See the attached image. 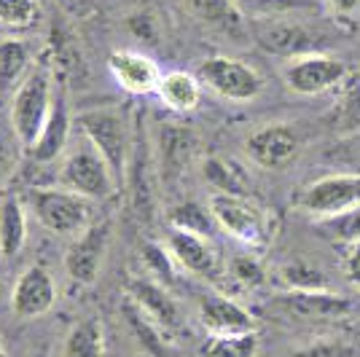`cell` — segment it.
<instances>
[{
	"label": "cell",
	"instance_id": "25",
	"mask_svg": "<svg viewBox=\"0 0 360 357\" xmlns=\"http://www.w3.org/2000/svg\"><path fill=\"white\" fill-rule=\"evenodd\" d=\"M202 172H205V180L210 183L215 191L221 194H242L250 196V183H248V175L240 169V164L229 162V159H221V156H210L202 164Z\"/></svg>",
	"mask_w": 360,
	"mask_h": 357
},
{
	"label": "cell",
	"instance_id": "41",
	"mask_svg": "<svg viewBox=\"0 0 360 357\" xmlns=\"http://www.w3.org/2000/svg\"><path fill=\"white\" fill-rule=\"evenodd\" d=\"M0 357H6V349H3V344H0Z\"/></svg>",
	"mask_w": 360,
	"mask_h": 357
},
{
	"label": "cell",
	"instance_id": "39",
	"mask_svg": "<svg viewBox=\"0 0 360 357\" xmlns=\"http://www.w3.org/2000/svg\"><path fill=\"white\" fill-rule=\"evenodd\" d=\"M347 277H349V283L355 285L360 290V242H355L352 247H349V255H347Z\"/></svg>",
	"mask_w": 360,
	"mask_h": 357
},
{
	"label": "cell",
	"instance_id": "38",
	"mask_svg": "<svg viewBox=\"0 0 360 357\" xmlns=\"http://www.w3.org/2000/svg\"><path fill=\"white\" fill-rule=\"evenodd\" d=\"M14 167H16L14 143H8V140L0 134V188H3V183L8 180V175L14 172Z\"/></svg>",
	"mask_w": 360,
	"mask_h": 357
},
{
	"label": "cell",
	"instance_id": "24",
	"mask_svg": "<svg viewBox=\"0 0 360 357\" xmlns=\"http://www.w3.org/2000/svg\"><path fill=\"white\" fill-rule=\"evenodd\" d=\"M27 67H30L27 44H22L16 38L0 41V94L11 89L16 91V86L27 78Z\"/></svg>",
	"mask_w": 360,
	"mask_h": 357
},
{
	"label": "cell",
	"instance_id": "31",
	"mask_svg": "<svg viewBox=\"0 0 360 357\" xmlns=\"http://www.w3.org/2000/svg\"><path fill=\"white\" fill-rule=\"evenodd\" d=\"M245 16L250 19H269V16H283L290 11H304L312 8V0H234Z\"/></svg>",
	"mask_w": 360,
	"mask_h": 357
},
{
	"label": "cell",
	"instance_id": "12",
	"mask_svg": "<svg viewBox=\"0 0 360 357\" xmlns=\"http://www.w3.org/2000/svg\"><path fill=\"white\" fill-rule=\"evenodd\" d=\"M248 156L264 169H280L285 167L296 153H299V134L293 132L288 124H269L255 129L248 143Z\"/></svg>",
	"mask_w": 360,
	"mask_h": 357
},
{
	"label": "cell",
	"instance_id": "27",
	"mask_svg": "<svg viewBox=\"0 0 360 357\" xmlns=\"http://www.w3.org/2000/svg\"><path fill=\"white\" fill-rule=\"evenodd\" d=\"M169 226L178 231H188V234H199V237H210L215 221H212L210 209L199 207L194 202H183L169 212Z\"/></svg>",
	"mask_w": 360,
	"mask_h": 357
},
{
	"label": "cell",
	"instance_id": "30",
	"mask_svg": "<svg viewBox=\"0 0 360 357\" xmlns=\"http://www.w3.org/2000/svg\"><path fill=\"white\" fill-rule=\"evenodd\" d=\"M280 277L288 290H328V280L320 268L309 266L304 261H293L280 268Z\"/></svg>",
	"mask_w": 360,
	"mask_h": 357
},
{
	"label": "cell",
	"instance_id": "7",
	"mask_svg": "<svg viewBox=\"0 0 360 357\" xmlns=\"http://www.w3.org/2000/svg\"><path fill=\"white\" fill-rule=\"evenodd\" d=\"M196 78L218 97L234 100V103H250L264 91V78L258 75V70L240 60H231V57L205 60L199 65Z\"/></svg>",
	"mask_w": 360,
	"mask_h": 357
},
{
	"label": "cell",
	"instance_id": "37",
	"mask_svg": "<svg viewBox=\"0 0 360 357\" xmlns=\"http://www.w3.org/2000/svg\"><path fill=\"white\" fill-rule=\"evenodd\" d=\"M231 277H234L237 283L248 285V287H258V285H264V268H261V264L253 261V258L240 255V258L231 261Z\"/></svg>",
	"mask_w": 360,
	"mask_h": 357
},
{
	"label": "cell",
	"instance_id": "28",
	"mask_svg": "<svg viewBox=\"0 0 360 357\" xmlns=\"http://www.w3.org/2000/svg\"><path fill=\"white\" fill-rule=\"evenodd\" d=\"M143 264L150 274L156 277V283L169 287L178 280V261L172 258V253L167 250V245H159V242H146L143 245Z\"/></svg>",
	"mask_w": 360,
	"mask_h": 357
},
{
	"label": "cell",
	"instance_id": "9",
	"mask_svg": "<svg viewBox=\"0 0 360 357\" xmlns=\"http://www.w3.org/2000/svg\"><path fill=\"white\" fill-rule=\"evenodd\" d=\"M108 245H110V223L100 221L91 223L84 234L73 239V245L65 253V271L68 277L78 285H91L108 258Z\"/></svg>",
	"mask_w": 360,
	"mask_h": 357
},
{
	"label": "cell",
	"instance_id": "17",
	"mask_svg": "<svg viewBox=\"0 0 360 357\" xmlns=\"http://www.w3.org/2000/svg\"><path fill=\"white\" fill-rule=\"evenodd\" d=\"M167 250L172 253V258L178 261V266L183 271H191L196 277H212L218 271V255L207 242V237L172 228L167 237Z\"/></svg>",
	"mask_w": 360,
	"mask_h": 357
},
{
	"label": "cell",
	"instance_id": "1",
	"mask_svg": "<svg viewBox=\"0 0 360 357\" xmlns=\"http://www.w3.org/2000/svg\"><path fill=\"white\" fill-rule=\"evenodd\" d=\"M25 205L30 207L38 223L60 237L75 239L94 223V202L62 186H32L27 188Z\"/></svg>",
	"mask_w": 360,
	"mask_h": 357
},
{
	"label": "cell",
	"instance_id": "34",
	"mask_svg": "<svg viewBox=\"0 0 360 357\" xmlns=\"http://www.w3.org/2000/svg\"><path fill=\"white\" fill-rule=\"evenodd\" d=\"M326 162L342 167L349 175H360V132L345 134L339 143H333L326 153Z\"/></svg>",
	"mask_w": 360,
	"mask_h": 357
},
{
	"label": "cell",
	"instance_id": "18",
	"mask_svg": "<svg viewBox=\"0 0 360 357\" xmlns=\"http://www.w3.org/2000/svg\"><path fill=\"white\" fill-rule=\"evenodd\" d=\"M127 298L135 306H140L159 327L175 330L180 325V309L175 298L169 296L165 285H159L156 280H132L127 285Z\"/></svg>",
	"mask_w": 360,
	"mask_h": 357
},
{
	"label": "cell",
	"instance_id": "32",
	"mask_svg": "<svg viewBox=\"0 0 360 357\" xmlns=\"http://www.w3.org/2000/svg\"><path fill=\"white\" fill-rule=\"evenodd\" d=\"M339 126L347 134L360 132V75H352L345 84V89H342V97H339Z\"/></svg>",
	"mask_w": 360,
	"mask_h": 357
},
{
	"label": "cell",
	"instance_id": "36",
	"mask_svg": "<svg viewBox=\"0 0 360 357\" xmlns=\"http://www.w3.org/2000/svg\"><path fill=\"white\" fill-rule=\"evenodd\" d=\"M288 357H358V349L342 339H323V342L309 344Z\"/></svg>",
	"mask_w": 360,
	"mask_h": 357
},
{
	"label": "cell",
	"instance_id": "29",
	"mask_svg": "<svg viewBox=\"0 0 360 357\" xmlns=\"http://www.w3.org/2000/svg\"><path fill=\"white\" fill-rule=\"evenodd\" d=\"M258 336L237 333V336H212L205 346V357H255Z\"/></svg>",
	"mask_w": 360,
	"mask_h": 357
},
{
	"label": "cell",
	"instance_id": "21",
	"mask_svg": "<svg viewBox=\"0 0 360 357\" xmlns=\"http://www.w3.org/2000/svg\"><path fill=\"white\" fill-rule=\"evenodd\" d=\"M27 242V205L16 194L0 202V258H14Z\"/></svg>",
	"mask_w": 360,
	"mask_h": 357
},
{
	"label": "cell",
	"instance_id": "4",
	"mask_svg": "<svg viewBox=\"0 0 360 357\" xmlns=\"http://www.w3.org/2000/svg\"><path fill=\"white\" fill-rule=\"evenodd\" d=\"M51 75L44 67H35L16 86L11 100V132L22 148H30L51 116Z\"/></svg>",
	"mask_w": 360,
	"mask_h": 357
},
{
	"label": "cell",
	"instance_id": "5",
	"mask_svg": "<svg viewBox=\"0 0 360 357\" xmlns=\"http://www.w3.org/2000/svg\"><path fill=\"white\" fill-rule=\"evenodd\" d=\"M60 186L91 202L110 199L119 188V180L108 162L94 150V145L84 143L81 148L70 150L60 167Z\"/></svg>",
	"mask_w": 360,
	"mask_h": 357
},
{
	"label": "cell",
	"instance_id": "15",
	"mask_svg": "<svg viewBox=\"0 0 360 357\" xmlns=\"http://www.w3.org/2000/svg\"><path fill=\"white\" fill-rule=\"evenodd\" d=\"M199 320L212 336H237V333H255V320L248 309L226 296H205L199 304Z\"/></svg>",
	"mask_w": 360,
	"mask_h": 357
},
{
	"label": "cell",
	"instance_id": "2",
	"mask_svg": "<svg viewBox=\"0 0 360 357\" xmlns=\"http://www.w3.org/2000/svg\"><path fill=\"white\" fill-rule=\"evenodd\" d=\"M75 126L81 129L84 140L105 159L121 186L132 156V134L124 113L119 108H89L75 116Z\"/></svg>",
	"mask_w": 360,
	"mask_h": 357
},
{
	"label": "cell",
	"instance_id": "35",
	"mask_svg": "<svg viewBox=\"0 0 360 357\" xmlns=\"http://www.w3.org/2000/svg\"><path fill=\"white\" fill-rule=\"evenodd\" d=\"M38 22V0H0V25L30 27Z\"/></svg>",
	"mask_w": 360,
	"mask_h": 357
},
{
	"label": "cell",
	"instance_id": "20",
	"mask_svg": "<svg viewBox=\"0 0 360 357\" xmlns=\"http://www.w3.org/2000/svg\"><path fill=\"white\" fill-rule=\"evenodd\" d=\"M186 8L205 25H210L215 30L226 32L231 38H245L248 25L245 14L234 0H186Z\"/></svg>",
	"mask_w": 360,
	"mask_h": 357
},
{
	"label": "cell",
	"instance_id": "6",
	"mask_svg": "<svg viewBox=\"0 0 360 357\" xmlns=\"http://www.w3.org/2000/svg\"><path fill=\"white\" fill-rule=\"evenodd\" d=\"M250 30H253L255 44L274 57L299 60L307 54H320V48H323V35H317L301 22L283 19V16L250 19Z\"/></svg>",
	"mask_w": 360,
	"mask_h": 357
},
{
	"label": "cell",
	"instance_id": "33",
	"mask_svg": "<svg viewBox=\"0 0 360 357\" xmlns=\"http://www.w3.org/2000/svg\"><path fill=\"white\" fill-rule=\"evenodd\" d=\"M317 226H320L328 237L355 245V242H360V205L352 209H347V212H342V215H333V218H326V221H317Z\"/></svg>",
	"mask_w": 360,
	"mask_h": 357
},
{
	"label": "cell",
	"instance_id": "8",
	"mask_svg": "<svg viewBox=\"0 0 360 357\" xmlns=\"http://www.w3.org/2000/svg\"><path fill=\"white\" fill-rule=\"evenodd\" d=\"M358 205L360 175H349V172H336V175L315 180L299 196V207L309 215H315L317 221L342 215V212L358 207Z\"/></svg>",
	"mask_w": 360,
	"mask_h": 357
},
{
	"label": "cell",
	"instance_id": "14",
	"mask_svg": "<svg viewBox=\"0 0 360 357\" xmlns=\"http://www.w3.org/2000/svg\"><path fill=\"white\" fill-rule=\"evenodd\" d=\"M277 304L288 314H296L304 320H333L352 312V301L330 290H285L277 296Z\"/></svg>",
	"mask_w": 360,
	"mask_h": 357
},
{
	"label": "cell",
	"instance_id": "23",
	"mask_svg": "<svg viewBox=\"0 0 360 357\" xmlns=\"http://www.w3.org/2000/svg\"><path fill=\"white\" fill-rule=\"evenodd\" d=\"M62 357H105V330L100 320H81L62 344Z\"/></svg>",
	"mask_w": 360,
	"mask_h": 357
},
{
	"label": "cell",
	"instance_id": "11",
	"mask_svg": "<svg viewBox=\"0 0 360 357\" xmlns=\"http://www.w3.org/2000/svg\"><path fill=\"white\" fill-rule=\"evenodd\" d=\"M54 304H57L54 277L44 266L25 268L11 290V312L22 320H35L49 312Z\"/></svg>",
	"mask_w": 360,
	"mask_h": 357
},
{
	"label": "cell",
	"instance_id": "10",
	"mask_svg": "<svg viewBox=\"0 0 360 357\" xmlns=\"http://www.w3.org/2000/svg\"><path fill=\"white\" fill-rule=\"evenodd\" d=\"M283 75H285V84L296 94L312 97V94L333 89V86H342L347 78V67L342 60H333L320 51V54H307L299 60H290Z\"/></svg>",
	"mask_w": 360,
	"mask_h": 357
},
{
	"label": "cell",
	"instance_id": "13",
	"mask_svg": "<svg viewBox=\"0 0 360 357\" xmlns=\"http://www.w3.org/2000/svg\"><path fill=\"white\" fill-rule=\"evenodd\" d=\"M108 70L116 78V84H119L121 89L129 91V94H137V97L156 91L159 84H162L159 65L150 60V57H146V54L132 51V48L113 51L108 57Z\"/></svg>",
	"mask_w": 360,
	"mask_h": 357
},
{
	"label": "cell",
	"instance_id": "19",
	"mask_svg": "<svg viewBox=\"0 0 360 357\" xmlns=\"http://www.w3.org/2000/svg\"><path fill=\"white\" fill-rule=\"evenodd\" d=\"M68 143H70V116H68L65 103L57 100L54 108H51V116L46 121V126L35 137V143L27 148V156L35 164H49L54 162V159H60L65 148H68Z\"/></svg>",
	"mask_w": 360,
	"mask_h": 357
},
{
	"label": "cell",
	"instance_id": "3",
	"mask_svg": "<svg viewBox=\"0 0 360 357\" xmlns=\"http://www.w3.org/2000/svg\"><path fill=\"white\" fill-rule=\"evenodd\" d=\"M215 226L226 231L231 239L250 247H264L271 237V218L269 212L255 202L253 196L242 194H210L207 202Z\"/></svg>",
	"mask_w": 360,
	"mask_h": 357
},
{
	"label": "cell",
	"instance_id": "26",
	"mask_svg": "<svg viewBox=\"0 0 360 357\" xmlns=\"http://www.w3.org/2000/svg\"><path fill=\"white\" fill-rule=\"evenodd\" d=\"M124 320H127V325L132 327L135 339L143 344V349H146V352H150L153 357L169 355V346H167L165 336H162V330H165V327L156 325L148 314L143 312L140 306H135L129 298H127V304H124Z\"/></svg>",
	"mask_w": 360,
	"mask_h": 357
},
{
	"label": "cell",
	"instance_id": "16",
	"mask_svg": "<svg viewBox=\"0 0 360 357\" xmlns=\"http://www.w3.org/2000/svg\"><path fill=\"white\" fill-rule=\"evenodd\" d=\"M196 145L199 143L191 129L178 124H165L159 132V159H156L159 175L165 180H178L196 156Z\"/></svg>",
	"mask_w": 360,
	"mask_h": 357
},
{
	"label": "cell",
	"instance_id": "40",
	"mask_svg": "<svg viewBox=\"0 0 360 357\" xmlns=\"http://www.w3.org/2000/svg\"><path fill=\"white\" fill-rule=\"evenodd\" d=\"M330 3H333L339 11H352V8L358 6V0H330Z\"/></svg>",
	"mask_w": 360,
	"mask_h": 357
},
{
	"label": "cell",
	"instance_id": "22",
	"mask_svg": "<svg viewBox=\"0 0 360 357\" xmlns=\"http://www.w3.org/2000/svg\"><path fill=\"white\" fill-rule=\"evenodd\" d=\"M156 94L169 110L191 113L202 100V81L186 70H172V73L162 75V84H159Z\"/></svg>",
	"mask_w": 360,
	"mask_h": 357
}]
</instances>
